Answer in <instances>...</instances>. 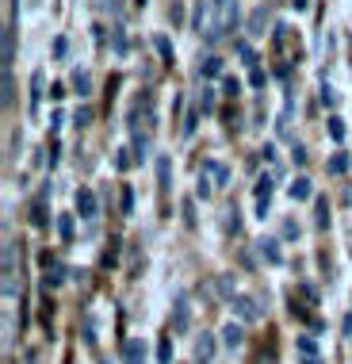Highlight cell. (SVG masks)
Returning <instances> with one entry per match:
<instances>
[{"mask_svg": "<svg viewBox=\"0 0 352 364\" xmlns=\"http://www.w3.org/2000/svg\"><path fill=\"white\" fill-rule=\"evenodd\" d=\"M73 88H77L81 96H88V92H92V77H88L84 70H77V73H73Z\"/></svg>", "mask_w": 352, "mask_h": 364, "instance_id": "17", "label": "cell"}, {"mask_svg": "<svg viewBox=\"0 0 352 364\" xmlns=\"http://www.w3.org/2000/svg\"><path fill=\"white\" fill-rule=\"evenodd\" d=\"M214 349H219V341H214L211 333H203V338L195 341V364H211L214 360Z\"/></svg>", "mask_w": 352, "mask_h": 364, "instance_id": "8", "label": "cell"}, {"mask_svg": "<svg viewBox=\"0 0 352 364\" xmlns=\"http://www.w3.org/2000/svg\"><path fill=\"white\" fill-rule=\"evenodd\" d=\"M38 104H43V70L31 73V104H27V107H31V115L38 112Z\"/></svg>", "mask_w": 352, "mask_h": 364, "instance_id": "14", "label": "cell"}, {"mask_svg": "<svg viewBox=\"0 0 352 364\" xmlns=\"http://www.w3.org/2000/svg\"><path fill=\"white\" fill-rule=\"evenodd\" d=\"M131 161H134V157H126V150H123L119 157H115V169H131Z\"/></svg>", "mask_w": 352, "mask_h": 364, "instance_id": "35", "label": "cell"}, {"mask_svg": "<svg viewBox=\"0 0 352 364\" xmlns=\"http://www.w3.org/2000/svg\"><path fill=\"white\" fill-rule=\"evenodd\" d=\"M241 341H246V330L238 326V322H226L222 326V346H230V349H238Z\"/></svg>", "mask_w": 352, "mask_h": 364, "instance_id": "11", "label": "cell"}, {"mask_svg": "<svg viewBox=\"0 0 352 364\" xmlns=\"http://www.w3.org/2000/svg\"><path fill=\"white\" fill-rule=\"evenodd\" d=\"M214 4H219V12H222V27L233 31V27H238V4H233V0H214Z\"/></svg>", "mask_w": 352, "mask_h": 364, "instance_id": "10", "label": "cell"}, {"mask_svg": "<svg viewBox=\"0 0 352 364\" xmlns=\"http://www.w3.org/2000/svg\"><path fill=\"white\" fill-rule=\"evenodd\" d=\"M321 104H326V107H337V92H334V88H321Z\"/></svg>", "mask_w": 352, "mask_h": 364, "instance_id": "32", "label": "cell"}, {"mask_svg": "<svg viewBox=\"0 0 352 364\" xmlns=\"http://www.w3.org/2000/svg\"><path fill=\"white\" fill-rule=\"evenodd\" d=\"M12 62H16V27L8 23L4 27V70H12Z\"/></svg>", "mask_w": 352, "mask_h": 364, "instance_id": "13", "label": "cell"}, {"mask_svg": "<svg viewBox=\"0 0 352 364\" xmlns=\"http://www.w3.org/2000/svg\"><path fill=\"white\" fill-rule=\"evenodd\" d=\"M348 165H352V157H348V154H334V157H329V173H334V176L348 173Z\"/></svg>", "mask_w": 352, "mask_h": 364, "instance_id": "16", "label": "cell"}, {"mask_svg": "<svg viewBox=\"0 0 352 364\" xmlns=\"http://www.w3.org/2000/svg\"><path fill=\"white\" fill-rule=\"evenodd\" d=\"M291 200H310L314 196V184H310V176H295V184H291Z\"/></svg>", "mask_w": 352, "mask_h": 364, "instance_id": "12", "label": "cell"}, {"mask_svg": "<svg viewBox=\"0 0 352 364\" xmlns=\"http://www.w3.org/2000/svg\"><path fill=\"white\" fill-rule=\"evenodd\" d=\"M158 50H161V58H172V46H169V38H158Z\"/></svg>", "mask_w": 352, "mask_h": 364, "instance_id": "36", "label": "cell"}, {"mask_svg": "<svg viewBox=\"0 0 352 364\" xmlns=\"http://www.w3.org/2000/svg\"><path fill=\"white\" fill-rule=\"evenodd\" d=\"M238 226H241V219H238V208H230V211H226V230L238 234Z\"/></svg>", "mask_w": 352, "mask_h": 364, "instance_id": "29", "label": "cell"}, {"mask_svg": "<svg viewBox=\"0 0 352 364\" xmlns=\"http://www.w3.org/2000/svg\"><path fill=\"white\" fill-rule=\"evenodd\" d=\"M169 173H172L169 157H158V181H161V188H169Z\"/></svg>", "mask_w": 352, "mask_h": 364, "instance_id": "21", "label": "cell"}, {"mask_svg": "<svg viewBox=\"0 0 352 364\" xmlns=\"http://www.w3.org/2000/svg\"><path fill=\"white\" fill-rule=\"evenodd\" d=\"M249 31L253 35H264V8H257V12L249 16Z\"/></svg>", "mask_w": 352, "mask_h": 364, "instance_id": "22", "label": "cell"}, {"mask_svg": "<svg viewBox=\"0 0 352 364\" xmlns=\"http://www.w3.org/2000/svg\"><path fill=\"white\" fill-rule=\"evenodd\" d=\"M180 211H184V223L195 226V203H192V200H184V203H180Z\"/></svg>", "mask_w": 352, "mask_h": 364, "instance_id": "26", "label": "cell"}, {"mask_svg": "<svg viewBox=\"0 0 352 364\" xmlns=\"http://www.w3.org/2000/svg\"><path fill=\"white\" fill-rule=\"evenodd\" d=\"M329 139L334 142L345 139V119H341V115H329Z\"/></svg>", "mask_w": 352, "mask_h": 364, "instance_id": "18", "label": "cell"}, {"mask_svg": "<svg viewBox=\"0 0 352 364\" xmlns=\"http://www.w3.org/2000/svg\"><path fill=\"white\" fill-rule=\"evenodd\" d=\"M57 234H62V242L73 238V215H62V219H57Z\"/></svg>", "mask_w": 352, "mask_h": 364, "instance_id": "19", "label": "cell"}, {"mask_svg": "<svg viewBox=\"0 0 352 364\" xmlns=\"http://www.w3.org/2000/svg\"><path fill=\"white\" fill-rule=\"evenodd\" d=\"M73 203H77V215H81V219H88V223H92L96 215H100V200H96V192H92V188H77Z\"/></svg>", "mask_w": 352, "mask_h": 364, "instance_id": "1", "label": "cell"}, {"mask_svg": "<svg viewBox=\"0 0 352 364\" xmlns=\"http://www.w3.org/2000/svg\"><path fill=\"white\" fill-rule=\"evenodd\" d=\"M241 92V85L238 81H233V77H230V81H226V96H238Z\"/></svg>", "mask_w": 352, "mask_h": 364, "instance_id": "38", "label": "cell"}, {"mask_svg": "<svg viewBox=\"0 0 352 364\" xmlns=\"http://www.w3.org/2000/svg\"><path fill=\"white\" fill-rule=\"evenodd\" d=\"M84 341H88V346H96V322L92 318H84Z\"/></svg>", "mask_w": 352, "mask_h": 364, "instance_id": "30", "label": "cell"}, {"mask_svg": "<svg viewBox=\"0 0 352 364\" xmlns=\"http://www.w3.org/2000/svg\"><path fill=\"white\" fill-rule=\"evenodd\" d=\"M233 314H238L241 322H257L260 318V303L253 299V295H233Z\"/></svg>", "mask_w": 352, "mask_h": 364, "instance_id": "2", "label": "cell"}, {"mask_svg": "<svg viewBox=\"0 0 352 364\" xmlns=\"http://www.w3.org/2000/svg\"><path fill=\"white\" fill-rule=\"evenodd\" d=\"M295 349H299V360H302V364H318V341L310 338V333L295 338Z\"/></svg>", "mask_w": 352, "mask_h": 364, "instance_id": "7", "label": "cell"}, {"mask_svg": "<svg viewBox=\"0 0 352 364\" xmlns=\"http://www.w3.org/2000/svg\"><path fill=\"white\" fill-rule=\"evenodd\" d=\"M249 85H253V88H264V70H257V65H253V73H249Z\"/></svg>", "mask_w": 352, "mask_h": 364, "instance_id": "33", "label": "cell"}, {"mask_svg": "<svg viewBox=\"0 0 352 364\" xmlns=\"http://www.w3.org/2000/svg\"><path fill=\"white\" fill-rule=\"evenodd\" d=\"M318 226H329V208H326V200H318Z\"/></svg>", "mask_w": 352, "mask_h": 364, "instance_id": "31", "label": "cell"}, {"mask_svg": "<svg viewBox=\"0 0 352 364\" xmlns=\"http://www.w3.org/2000/svg\"><path fill=\"white\" fill-rule=\"evenodd\" d=\"M199 107H203V112H214V92H211V88H203V96H199Z\"/></svg>", "mask_w": 352, "mask_h": 364, "instance_id": "28", "label": "cell"}, {"mask_svg": "<svg viewBox=\"0 0 352 364\" xmlns=\"http://www.w3.org/2000/svg\"><path fill=\"white\" fill-rule=\"evenodd\" d=\"M145 154H150V139H145V134H134V161H142Z\"/></svg>", "mask_w": 352, "mask_h": 364, "instance_id": "20", "label": "cell"}, {"mask_svg": "<svg viewBox=\"0 0 352 364\" xmlns=\"http://www.w3.org/2000/svg\"><path fill=\"white\" fill-rule=\"evenodd\" d=\"M73 123H77V127H88V123H92V112H88V107H77Z\"/></svg>", "mask_w": 352, "mask_h": 364, "instance_id": "27", "label": "cell"}, {"mask_svg": "<svg viewBox=\"0 0 352 364\" xmlns=\"http://www.w3.org/2000/svg\"><path fill=\"white\" fill-rule=\"evenodd\" d=\"M123 364H145V349L138 338H126L123 341Z\"/></svg>", "mask_w": 352, "mask_h": 364, "instance_id": "9", "label": "cell"}, {"mask_svg": "<svg viewBox=\"0 0 352 364\" xmlns=\"http://www.w3.org/2000/svg\"><path fill=\"white\" fill-rule=\"evenodd\" d=\"M203 176H207V181L214 184V188H222V184H230V169L222 161H214V157H207V161H203V169H199Z\"/></svg>", "mask_w": 352, "mask_h": 364, "instance_id": "4", "label": "cell"}, {"mask_svg": "<svg viewBox=\"0 0 352 364\" xmlns=\"http://www.w3.org/2000/svg\"><path fill=\"white\" fill-rule=\"evenodd\" d=\"M119 208H123V215H131V211H134V192H131V188H123V196H119Z\"/></svg>", "mask_w": 352, "mask_h": 364, "instance_id": "24", "label": "cell"}, {"mask_svg": "<svg viewBox=\"0 0 352 364\" xmlns=\"http://www.w3.org/2000/svg\"><path fill=\"white\" fill-rule=\"evenodd\" d=\"M272 192H276V184H272V176H260V181H257V188H253V200H257V215H260V219L268 215Z\"/></svg>", "mask_w": 352, "mask_h": 364, "instance_id": "3", "label": "cell"}, {"mask_svg": "<svg viewBox=\"0 0 352 364\" xmlns=\"http://www.w3.org/2000/svg\"><path fill=\"white\" fill-rule=\"evenodd\" d=\"M257 253L264 264H283V253H280V242L276 238H260L257 242Z\"/></svg>", "mask_w": 352, "mask_h": 364, "instance_id": "6", "label": "cell"}, {"mask_svg": "<svg viewBox=\"0 0 352 364\" xmlns=\"http://www.w3.org/2000/svg\"><path fill=\"white\" fill-rule=\"evenodd\" d=\"M199 73H203V77H219V73H222V58L207 54V58H203V65H199Z\"/></svg>", "mask_w": 352, "mask_h": 364, "instance_id": "15", "label": "cell"}, {"mask_svg": "<svg viewBox=\"0 0 352 364\" xmlns=\"http://www.w3.org/2000/svg\"><path fill=\"white\" fill-rule=\"evenodd\" d=\"M188 326H192V307H188V299L180 295V299H176V307H172V330L184 333Z\"/></svg>", "mask_w": 352, "mask_h": 364, "instance_id": "5", "label": "cell"}, {"mask_svg": "<svg viewBox=\"0 0 352 364\" xmlns=\"http://www.w3.org/2000/svg\"><path fill=\"white\" fill-rule=\"evenodd\" d=\"M158 360H161V364H172V341H169V338H161V346H158Z\"/></svg>", "mask_w": 352, "mask_h": 364, "instance_id": "23", "label": "cell"}, {"mask_svg": "<svg viewBox=\"0 0 352 364\" xmlns=\"http://www.w3.org/2000/svg\"><path fill=\"white\" fill-rule=\"evenodd\" d=\"M35 226H46V208H43V200L35 203Z\"/></svg>", "mask_w": 352, "mask_h": 364, "instance_id": "34", "label": "cell"}, {"mask_svg": "<svg viewBox=\"0 0 352 364\" xmlns=\"http://www.w3.org/2000/svg\"><path fill=\"white\" fill-rule=\"evenodd\" d=\"M219 291L226 295V299H233V295H238V288H233V280H230V277H219Z\"/></svg>", "mask_w": 352, "mask_h": 364, "instance_id": "25", "label": "cell"}, {"mask_svg": "<svg viewBox=\"0 0 352 364\" xmlns=\"http://www.w3.org/2000/svg\"><path fill=\"white\" fill-rule=\"evenodd\" d=\"M27 364H38V353L31 349V353H27Z\"/></svg>", "mask_w": 352, "mask_h": 364, "instance_id": "39", "label": "cell"}, {"mask_svg": "<svg viewBox=\"0 0 352 364\" xmlns=\"http://www.w3.org/2000/svg\"><path fill=\"white\" fill-rule=\"evenodd\" d=\"M295 234H299V226L287 219V223H283V238H295Z\"/></svg>", "mask_w": 352, "mask_h": 364, "instance_id": "37", "label": "cell"}]
</instances>
